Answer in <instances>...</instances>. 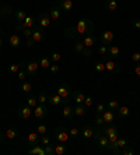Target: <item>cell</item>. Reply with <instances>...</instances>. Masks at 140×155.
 Wrapping results in <instances>:
<instances>
[{"label":"cell","mask_w":140,"mask_h":155,"mask_svg":"<svg viewBox=\"0 0 140 155\" xmlns=\"http://www.w3.org/2000/svg\"><path fill=\"white\" fill-rule=\"evenodd\" d=\"M94 32H95V24L90 18H80L76 22V25L65 29V38L66 39H74L76 36L93 35Z\"/></svg>","instance_id":"obj_1"},{"label":"cell","mask_w":140,"mask_h":155,"mask_svg":"<svg viewBox=\"0 0 140 155\" xmlns=\"http://www.w3.org/2000/svg\"><path fill=\"white\" fill-rule=\"evenodd\" d=\"M72 92H73V88L69 84H65V83H62V84H59V87H58V90H56V94L59 95V97L63 99V102H66L70 98V95H72Z\"/></svg>","instance_id":"obj_2"},{"label":"cell","mask_w":140,"mask_h":155,"mask_svg":"<svg viewBox=\"0 0 140 155\" xmlns=\"http://www.w3.org/2000/svg\"><path fill=\"white\" fill-rule=\"evenodd\" d=\"M55 137L59 143H67V140L70 138V134H69V130L65 126H59L55 129Z\"/></svg>","instance_id":"obj_3"},{"label":"cell","mask_w":140,"mask_h":155,"mask_svg":"<svg viewBox=\"0 0 140 155\" xmlns=\"http://www.w3.org/2000/svg\"><path fill=\"white\" fill-rule=\"evenodd\" d=\"M32 112H34L32 108L25 104V105H21L17 109V116H18V119H21V120H28L32 116Z\"/></svg>","instance_id":"obj_4"},{"label":"cell","mask_w":140,"mask_h":155,"mask_svg":"<svg viewBox=\"0 0 140 155\" xmlns=\"http://www.w3.org/2000/svg\"><path fill=\"white\" fill-rule=\"evenodd\" d=\"M32 115H34V117H35V119H38V120L43 119V117L48 115V108H46V105H45V104L36 105L35 108H34Z\"/></svg>","instance_id":"obj_5"},{"label":"cell","mask_w":140,"mask_h":155,"mask_svg":"<svg viewBox=\"0 0 140 155\" xmlns=\"http://www.w3.org/2000/svg\"><path fill=\"white\" fill-rule=\"evenodd\" d=\"M36 25L42 27L43 29L50 25V17H49V13H48V11H43V13H41V14L38 15V18H36Z\"/></svg>","instance_id":"obj_6"},{"label":"cell","mask_w":140,"mask_h":155,"mask_svg":"<svg viewBox=\"0 0 140 155\" xmlns=\"http://www.w3.org/2000/svg\"><path fill=\"white\" fill-rule=\"evenodd\" d=\"M35 18L32 17V15H27V18H25L22 22H17V25H15V29L17 31H21L22 28H34V25H35Z\"/></svg>","instance_id":"obj_7"},{"label":"cell","mask_w":140,"mask_h":155,"mask_svg":"<svg viewBox=\"0 0 140 155\" xmlns=\"http://www.w3.org/2000/svg\"><path fill=\"white\" fill-rule=\"evenodd\" d=\"M34 39V42L35 43H39V42H42L43 41V38H45V31H43V28L42 27H39V25H36V27H34V31H32V36H31Z\"/></svg>","instance_id":"obj_8"},{"label":"cell","mask_w":140,"mask_h":155,"mask_svg":"<svg viewBox=\"0 0 140 155\" xmlns=\"http://www.w3.org/2000/svg\"><path fill=\"white\" fill-rule=\"evenodd\" d=\"M74 51L77 52V53L84 54L86 58H90L91 54H93V51H91V48H86L84 45H83L81 41H79V42H76V45H74Z\"/></svg>","instance_id":"obj_9"},{"label":"cell","mask_w":140,"mask_h":155,"mask_svg":"<svg viewBox=\"0 0 140 155\" xmlns=\"http://www.w3.org/2000/svg\"><path fill=\"white\" fill-rule=\"evenodd\" d=\"M101 43L102 45H112V42H114V39H115V34L112 32V31H104V32L101 34Z\"/></svg>","instance_id":"obj_10"},{"label":"cell","mask_w":140,"mask_h":155,"mask_svg":"<svg viewBox=\"0 0 140 155\" xmlns=\"http://www.w3.org/2000/svg\"><path fill=\"white\" fill-rule=\"evenodd\" d=\"M38 69H39V61L36 60H31L25 64V71H27L28 76H35Z\"/></svg>","instance_id":"obj_11"},{"label":"cell","mask_w":140,"mask_h":155,"mask_svg":"<svg viewBox=\"0 0 140 155\" xmlns=\"http://www.w3.org/2000/svg\"><path fill=\"white\" fill-rule=\"evenodd\" d=\"M18 136V130L15 127H9L6 131H4L2 136H0V140L2 138H7V140H14L15 137Z\"/></svg>","instance_id":"obj_12"},{"label":"cell","mask_w":140,"mask_h":155,"mask_svg":"<svg viewBox=\"0 0 140 155\" xmlns=\"http://www.w3.org/2000/svg\"><path fill=\"white\" fill-rule=\"evenodd\" d=\"M105 71L116 73V74H118V73L121 71V69H119V66L116 64L112 59H107V61H105Z\"/></svg>","instance_id":"obj_13"},{"label":"cell","mask_w":140,"mask_h":155,"mask_svg":"<svg viewBox=\"0 0 140 155\" xmlns=\"http://www.w3.org/2000/svg\"><path fill=\"white\" fill-rule=\"evenodd\" d=\"M73 109H74V116H77V117H83L87 115V106L84 104H76Z\"/></svg>","instance_id":"obj_14"},{"label":"cell","mask_w":140,"mask_h":155,"mask_svg":"<svg viewBox=\"0 0 140 155\" xmlns=\"http://www.w3.org/2000/svg\"><path fill=\"white\" fill-rule=\"evenodd\" d=\"M81 42H83V45H84L86 48H93L94 45L97 43V38L94 36V34L93 35H86V36H83Z\"/></svg>","instance_id":"obj_15"},{"label":"cell","mask_w":140,"mask_h":155,"mask_svg":"<svg viewBox=\"0 0 140 155\" xmlns=\"http://www.w3.org/2000/svg\"><path fill=\"white\" fill-rule=\"evenodd\" d=\"M101 117L104 119L105 123H112L115 120V113H114V110H111V109H105L104 112L101 113Z\"/></svg>","instance_id":"obj_16"},{"label":"cell","mask_w":140,"mask_h":155,"mask_svg":"<svg viewBox=\"0 0 140 155\" xmlns=\"http://www.w3.org/2000/svg\"><path fill=\"white\" fill-rule=\"evenodd\" d=\"M62 115H63V117L67 120L73 119V117H74V109H73V106L66 105L65 108H63V110H62Z\"/></svg>","instance_id":"obj_17"},{"label":"cell","mask_w":140,"mask_h":155,"mask_svg":"<svg viewBox=\"0 0 140 155\" xmlns=\"http://www.w3.org/2000/svg\"><path fill=\"white\" fill-rule=\"evenodd\" d=\"M101 133L102 134H105V136H109V134H115V133H118V129H116L112 123H105V126H104V129L101 130Z\"/></svg>","instance_id":"obj_18"},{"label":"cell","mask_w":140,"mask_h":155,"mask_svg":"<svg viewBox=\"0 0 140 155\" xmlns=\"http://www.w3.org/2000/svg\"><path fill=\"white\" fill-rule=\"evenodd\" d=\"M48 13H49L50 21H59V18H60V7H59V6L50 8Z\"/></svg>","instance_id":"obj_19"},{"label":"cell","mask_w":140,"mask_h":155,"mask_svg":"<svg viewBox=\"0 0 140 155\" xmlns=\"http://www.w3.org/2000/svg\"><path fill=\"white\" fill-rule=\"evenodd\" d=\"M116 113H118L119 117H128V116L130 115V109L126 106V105H119L118 109L115 110Z\"/></svg>","instance_id":"obj_20"},{"label":"cell","mask_w":140,"mask_h":155,"mask_svg":"<svg viewBox=\"0 0 140 155\" xmlns=\"http://www.w3.org/2000/svg\"><path fill=\"white\" fill-rule=\"evenodd\" d=\"M28 154L31 155H46V152H45V147L43 145H32V148L28 151Z\"/></svg>","instance_id":"obj_21"},{"label":"cell","mask_w":140,"mask_h":155,"mask_svg":"<svg viewBox=\"0 0 140 155\" xmlns=\"http://www.w3.org/2000/svg\"><path fill=\"white\" fill-rule=\"evenodd\" d=\"M80 131H81V136L84 138H94V131H95V130H94L93 127L83 126V129L80 130Z\"/></svg>","instance_id":"obj_22"},{"label":"cell","mask_w":140,"mask_h":155,"mask_svg":"<svg viewBox=\"0 0 140 155\" xmlns=\"http://www.w3.org/2000/svg\"><path fill=\"white\" fill-rule=\"evenodd\" d=\"M62 102H63V99H62L58 94H53V95H49V97H48V104H50L52 106H59Z\"/></svg>","instance_id":"obj_23"},{"label":"cell","mask_w":140,"mask_h":155,"mask_svg":"<svg viewBox=\"0 0 140 155\" xmlns=\"http://www.w3.org/2000/svg\"><path fill=\"white\" fill-rule=\"evenodd\" d=\"M108 56H111V58H119L121 56V49H119L116 45H109L108 46Z\"/></svg>","instance_id":"obj_24"},{"label":"cell","mask_w":140,"mask_h":155,"mask_svg":"<svg viewBox=\"0 0 140 155\" xmlns=\"http://www.w3.org/2000/svg\"><path fill=\"white\" fill-rule=\"evenodd\" d=\"M38 141H39V134L36 133V131H32V133H29L28 136H27V144L35 145Z\"/></svg>","instance_id":"obj_25"},{"label":"cell","mask_w":140,"mask_h":155,"mask_svg":"<svg viewBox=\"0 0 140 155\" xmlns=\"http://www.w3.org/2000/svg\"><path fill=\"white\" fill-rule=\"evenodd\" d=\"M72 99L76 102V104H83L84 99H86V95L80 92V91H73L72 92Z\"/></svg>","instance_id":"obj_26"},{"label":"cell","mask_w":140,"mask_h":155,"mask_svg":"<svg viewBox=\"0 0 140 155\" xmlns=\"http://www.w3.org/2000/svg\"><path fill=\"white\" fill-rule=\"evenodd\" d=\"M69 151L67 145H65V143H59L58 145H55V155H65Z\"/></svg>","instance_id":"obj_27"},{"label":"cell","mask_w":140,"mask_h":155,"mask_svg":"<svg viewBox=\"0 0 140 155\" xmlns=\"http://www.w3.org/2000/svg\"><path fill=\"white\" fill-rule=\"evenodd\" d=\"M9 42H10L11 46L17 49V48L21 45V38H20V35H17V34H13V35L9 38Z\"/></svg>","instance_id":"obj_28"},{"label":"cell","mask_w":140,"mask_h":155,"mask_svg":"<svg viewBox=\"0 0 140 155\" xmlns=\"http://www.w3.org/2000/svg\"><path fill=\"white\" fill-rule=\"evenodd\" d=\"M59 7L62 8V10L65 11H72L73 8V0H60V3H59Z\"/></svg>","instance_id":"obj_29"},{"label":"cell","mask_w":140,"mask_h":155,"mask_svg":"<svg viewBox=\"0 0 140 155\" xmlns=\"http://www.w3.org/2000/svg\"><path fill=\"white\" fill-rule=\"evenodd\" d=\"M14 18L17 22H22L27 18V13L24 10H17V11H14Z\"/></svg>","instance_id":"obj_30"},{"label":"cell","mask_w":140,"mask_h":155,"mask_svg":"<svg viewBox=\"0 0 140 155\" xmlns=\"http://www.w3.org/2000/svg\"><path fill=\"white\" fill-rule=\"evenodd\" d=\"M50 64H52L50 58H45V56L39 58V67H42V69H49Z\"/></svg>","instance_id":"obj_31"},{"label":"cell","mask_w":140,"mask_h":155,"mask_svg":"<svg viewBox=\"0 0 140 155\" xmlns=\"http://www.w3.org/2000/svg\"><path fill=\"white\" fill-rule=\"evenodd\" d=\"M105 8L108 11H115L118 8V3H116V0H107L105 2Z\"/></svg>","instance_id":"obj_32"},{"label":"cell","mask_w":140,"mask_h":155,"mask_svg":"<svg viewBox=\"0 0 140 155\" xmlns=\"http://www.w3.org/2000/svg\"><path fill=\"white\" fill-rule=\"evenodd\" d=\"M20 90H21L22 92H31V90H32V84L29 83V81H21Z\"/></svg>","instance_id":"obj_33"},{"label":"cell","mask_w":140,"mask_h":155,"mask_svg":"<svg viewBox=\"0 0 140 155\" xmlns=\"http://www.w3.org/2000/svg\"><path fill=\"white\" fill-rule=\"evenodd\" d=\"M25 104L28 105V106H31V108H35L36 105H38V98H36L35 95H31V97L25 101Z\"/></svg>","instance_id":"obj_34"},{"label":"cell","mask_w":140,"mask_h":155,"mask_svg":"<svg viewBox=\"0 0 140 155\" xmlns=\"http://www.w3.org/2000/svg\"><path fill=\"white\" fill-rule=\"evenodd\" d=\"M118 106H119V101H116V99H111V101L107 104V109H111L114 112L118 109Z\"/></svg>","instance_id":"obj_35"},{"label":"cell","mask_w":140,"mask_h":155,"mask_svg":"<svg viewBox=\"0 0 140 155\" xmlns=\"http://www.w3.org/2000/svg\"><path fill=\"white\" fill-rule=\"evenodd\" d=\"M22 66H24V63H18V64H11L10 67H9V71L10 73H13V74H14V73H18L20 71V70H21V67Z\"/></svg>","instance_id":"obj_36"},{"label":"cell","mask_w":140,"mask_h":155,"mask_svg":"<svg viewBox=\"0 0 140 155\" xmlns=\"http://www.w3.org/2000/svg\"><path fill=\"white\" fill-rule=\"evenodd\" d=\"M69 134H70V137L72 138H77L81 134V131H80L79 127H72V129L69 130Z\"/></svg>","instance_id":"obj_37"},{"label":"cell","mask_w":140,"mask_h":155,"mask_svg":"<svg viewBox=\"0 0 140 155\" xmlns=\"http://www.w3.org/2000/svg\"><path fill=\"white\" fill-rule=\"evenodd\" d=\"M94 70L97 73H104L105 71V63L102 61H97L95 64H94Z\"/></svg>","instance_id":"obj_38"},{"label":"cell","mask_w":140,"mask_h":155,"mask_svg":"<svg viewBox=\"0 0 140 155\" xmlns=\"http://www.w3.org/2000/svg\"><path fill=\"white\" fill-rule=\"evenodd\" d=\"M36 133L39 134V136H43V134H46V133H48V127H46V124L41 123L39 126L36 127Z\"/></svg>","instance_id":"obj_39"},{"label":"cell","mask_w":140,"mask_h":155,"mask_svg":"<svg viewBox=\"0 0 140 155\" xmlns=\"http://www.w3.org/2000/svg\"><path fill=\"white\" fill-rule=\"evenodd\" d=\"M97 52L100 56H107L108 54V46L107 45H100V46L97 48Z\"/></svg>","instance_id":"obj_40"},{"label":"cell","mask_w":140,"mask_h":155,"mask_svg":"<svg viewBox=\"0 0 140 155\" xmlns=\"http://www.w3.org/2000/svg\"><path fill=\"white\" fill-rule=\"evenodd\" d=\"M45 147V152H46V155H55V145L50 143V144L48 145H43Z\"/></svg>","instance_id":"obj_41"},{"label":"cell","mask_w":140,"mask_h":155,"mask_svg":"<svg viewBox=\"0 0 140 155\" xmlns=\"http://www.w3.org/2000/svg\"><path fill=\"white\" fill-rule=\"evenodd\" d=\"M116 145H118V148H125L126 145H128V140L123 137H118V140H116Z\"/></svg>","instance_id":"obj_42"},{"label":"cell","mask_w":140,"mask_h":155,"mask_svg":"<svg viewBox=\"0 0 140 155\" xmlns=\"http://www.w3.org/2000/svg\"><path fill=\"white\" fill-rule=\"evenodd\" d=\"M38 102H39V104H46L48 102V97H46V94H45V92H42V91H41L39 94H38Z\"/></svg>","instance_id":"obj_43"},{"label":"cell","mask_w":140,"mask_h":155,"mask_svg":"<svg viewBox=\"0 0 140 155\" xmlns=\"http://www.w3.org/2000/svg\"><path fill=\"white\" fill-rule=\"evenodd\" d=\"M105 109H107V105H104V104H97V106H95V113H97V115H101V113L104 112Z\"/></svg>","instance_id":"obj_44"},{"label":"cell","mask_w":140,"mask_h":155,"mask_svg":"<svg viewBox=\"0 0 140 155\" xmlns=\"http://www.w3.org/2000/svg\"><path fill=\"white\" fill-rule=\"evenodd\" d=\"M39 143L42 145H48V144H50V138L48 137L46 134H43V136H39Z\"/></svg>","instance_id":"obj_45"},{"label":"cell","mask_w":140,"mask_h":155,"mask_svg":"<svg viewBox=\"0 0 140 155\" xmlns=\"http://www.w3.org/2000/svg\"><path fill=\"white\" fill-rule=\"evenodd\" d=\"M121 154H123V155H133V154H135V150H133L132 147H129V145H126L122 151H121Z\"/></svg>","instance_id":"obj_46"},{"label":"cell","mask_w":140,"mask_h":155,"mask_svg":"<svg viewBox=\"0 0 140 155\" xmlns=\"http://www.w3.org/2000/svg\"><path fill=\"white\" fill-rule=\"evenodd\" d=\"M21 31H22V34H24L25 39H27V38H31V36H32V31H34V28H22Z\"/></svg>","instance_id":"obj_47"},{"label":"cell","mask_w":140,"mask_h":155,"mask_svg":"<svg viewBox=\"0 0 140 155\" xmlns=\"http://www.w3.org/2000/svg\"><path fill=\"white\" fill-rule=\"evenodd\" d=\"M60 59H62V56H60V53H58V52H53V53L50 54V60L55 61V63H58Z\"/></svg>","instance_id":"obj_48"},{"label":"cell","mask_w":140,"mask_h":155,"mask_svg":"<svg viewBox=\"0 0 140 155\" xmlns=\"http://www.w3.org/2000/svg\"><path fill=\"white\" fill-rule=\"evenodd\" d=\"M94 122H95V124H97L98 127H101L102 124H104V119L101 117V115H95V119H94Z\"/></svg>","instance_id":"obj_49"},{"label":"cell","mask_w":140,"mask_h":155,"mask_svg":"<svg viewBox=\"0 0 140 155\" xmlns=\"http://www.w3.org/2000/svg\"><path fill=\"white\" fill-rule=\"evenodd\" d=\"M93 102H94L93 97H86V99H84V102H83V104L86 105L87 108H91V106H93Z\"/></svg>","instance_id":"obj_50"},{"label":"cell","mask_w":140,"mask_h":155,"mask_svg":"<svg viewBox=\"0 0 140 155\" xmlns=\"http://www.w3.org/2000/svg\"><path fill=\"white\" fill-rule=\"evenodd\" d=\"M25 76H27V71H25V70H20V71L17 73L18 81H24V80H25Z\"/></svg>","instance_id":"obj_51"},{"label":"cell","mask_w":140,"mask_h":155,"mask_svg":"<svg viewBox=\"0 0 140 155\" xmlns=\"http://www.w3.org/2000/svg\"><path fill=\"white\" fill-rule=\"evenodd\" d=\"M49 70H50V73H52V74H58V73H59V64H56V63L50 64Z\"/></svg>","instance_id":"obj_52"},{"label":"cell","mask_w":140,"mask_h":155,"mask_svg":"<svg viewBox=\"0 0 140 155\" xmlns=\"http://www.w3.org/2000/svg\"><path fill=\"white\" fill-rule=\"evenodd\" d=\"M132 27L136 29H140V18H135V20H132Z\"/></svg>","instance_id":"obj_53"},{"label":"cell","mask_w":140,"mask_h":155,"mask_svg":"<svg viewBox=\"0 0 140 155\" xmlns=\"http://www.w3.org/2000/svg\"><path fill=\"white\" fill-rule=\"evenodd\" d=\"M10 11H11V7H9V6H4V7L0 8V13H2V15H7Z\"/></svg>","instance_id":"obj_54"},{"label":"cell","mask_w":140,"mask_h":155,"mask_svg":"<svg viewBox=\"0 0 140 155\" xmlns=\"http://www.w3.org/2000/svg\"><path fill=\"white\" fill-rule=\"evenodd\" d=\"M107 137H108V140H109V143H115V141L118 140L119 134H118V133H115V134H109V136H107Z\"/></svg>","instance_id":"obj_55"},{"label":"cell","mask_w":140,"mask_h":155,"mask_svg":"<svg viewBox=\"0 0 140 155\" xmlns=\"http://www.w3.org/2000/svg\"><path fill=\"white\" fill-rule=\"evenodd\" d=\"M132 60L135 61V63H140V53L139 52H135V53L132 54Z\"/></svg>","instance_id":"obj_56"},{"label":"cell","mask_w":140,"mask_h":155,"mask_svg":"<svg viewBox=\"0 0 140 155\" xmlns=\"http://www.w3.org/2000/svg\"><path fill=\"white\" fill-rule=\"evenodd\" d=\"M25 45H27V48H32L34 45H35V42H34L32 38H27V39H25Z\"/></svg>","instance_id":"obj_57"},{"label":"cell","mask_w":140,"mask_h":155,"mask_svg":"<svg viewBox=\"0 0 140 155\" xmlns=\"http://www.w3.org/2000/svg\"><path fill=\"white\" fill-rule=\"evenodd\" d=\"M135 73H136V76L140 77V63H137L136 67H135Z\"/></svg>","instance_id":"obj_58"},{"label":"cell","mask_w":140,"mask_h":155,"mask_svg":"<svg viewBox=\"0 0 140 155\" xmlns=\"http://www.w3.org/2000/svg\"><path fill=\"white\" fill-rule=\"evenodd\" d=\"M2 48H3V38L0 36V49H2Z\"/></svg>","instance_id":"obj_59"},{"label":"cell","mask_w":140,"mask_h":155,"mask_svg":"<svg viewBox=\"0 0 140 155\" xmlns=\"http://www.w3.org/2000/svg\"><path fill=\"white\" fill-rule=\"evenodd\" d=\"M2 34H3V31H2V28H0V36H2Z\"/></svg>","instance_id":"obj_60"}]
</instances>
